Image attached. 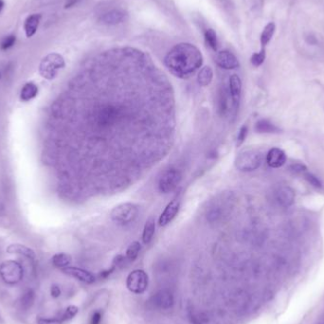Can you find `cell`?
I'll list each match as a JSON object with an SVG mask.
<instances>
[{
  "label": "cell",
  "instance_id": "obj_1",
  "mask_svg": "<svg viewBox=\"0 0 324 324\" xmlns=\"http://www.w3.org/2000/svg\"><path fill=\"white\" fill-rule=\"evenodd\" d=\"M164 65L175 77L189 79L202 67L203 55L194 45L180 43L169 50Z\"/></svg>",
  "mask_w": 324,
  "mask_h": 324
},
{
  "label": "cell",
  "instance_id": "obj_2",
  "mask_svg": "<svg viewBox=\"0 0 324 324\" xmlns=\"http://www.w3.org/2000/svg\"><path fill=\"white\" fill-rule=\"evenodd\" d=\"M65 66L66 62L64 57L57 52H52L41 60L39 65V73L44 79L51 81L56 78L58 72L64 69Z\"/></svg>",
  "mask_w": 324,
  "mask_h": 324
},
{
  "label": "cell",
  "instance_id": "obj_3",
  "mask_svg": "<svg viewBox=\"0 0 324 324\" xmlns=\"http://www.w3.org/2000/svg\"><path fill=\"white\" fill-rule=\"evenodd\" d=\"M234 164L241 172L255 171L262 164V155L255 149H245L237 155Z\"/></svg>",
  "mask_w": 324,
  "mask_h": 324
},
{
  "label": "cell",
  "instance_id": "obj_4",
  "mask_svg": "<svg viewBox=\"0 0 324 324\" xmlns=\"http://www.w3.org/2000/svg\"><path fill=\"white\" fill-rule=\"evenodd\" d=\"M139 207L134 203L126 202L116 206L111 211V219L119 225H128L139 216Z\"/></svg>",
  "mask_w": 324,
  "mask_h": 324
},
{
  "label": "cell",
  "instance_id": "obj_5",
  "mask_svg": "<svg viewBox=\"0 0 324 324\" xmlns=\"http://www.w3.org/2000/svg\"><path fill=\"white\" fill-rule=\"evenodd\" d=\"M0 276L8 285H16L23 280V266L16 261H6L0 264Z\"/></svg>",
  "mask_w": 324,
  "mask_h": 324
},
{
  "label": "cell",
  "instance_id": "obj_6",
  "mask_svg": "<svg viewBox=\"0 0 324 324\" xmlns=\"http://www.w3.org/2000/svg\"><path fill=\"white\" fill-rule=\"evenodd\" d=\"M182 180V173L181 171L177 168H171L163 172L161 177L158 180V190L159 192L168 194L170 192H174L180 181Z\"/></svg>",
  "mask_w": 324,
  "mask_h": 324
},
{
  "label": "cell",
  "instance_id": "obj_7",
  "mask_svg": "<svg viewBox=\"0 0 324 324\" xmlns=\"http://www.w3.org/2000/svg\"><path fill=\"white\" fill-rule=\"evenodd\" d=\"M149 285V277L142 269H136L132 271L126 279V287L134 294H143Z\"/></svg>",
  "mask_w": 324,
  "mask_h": 324
},
{
  "label": "cell",
  "instance_id": "obj_8",
  "mask_svg": "<svg viewBox=\"0 0 324 324\" xmlns=\"http://www.w3.org/2000/svg\"><path fill=\"white\" fill-rule=\"evenodd\" d=\"M180 208V198H175L171 202H169L161 216L158 219V225L160 227H166L178 216Z\"/></svg>",
  "mask_w": 324,
  "mask_h": 324
},
{
  "label": "cell",
  "instance_id": "obj_9",
  "mask_svg": "<svg viewBox=\"0 0 324 324\" xmlns=\"http://www.w3.org/2000/svg\"><path fill=\"white\" fill-rule=\"evenodd\" d=\"M216 62L218 67L223 70H235L240 66L237 57L229 50H222L217 53Z\"/></svg>",
  "mask_w": 324,
  "mask_h": 324
},
{
  "label": "cell",
  "instance_id": "obj_10",
  "mask_svg": "<svg viewBox=\"0 0 324 324\" xmlns=\"http://www.w3.org/2000/svg\"><path fill=\"white\" fill-rule=\"evenodd\" d=\"M128 17L127 12L120 9H114L109 12H105L100 16L99 21L102 24L119 25L123 23Z\"/></svg>",
  "mask_w": 324,
  "mask_h": 324
},
{
  "label": "cell",
  "instance_id": "obj_11",
  "mask_svg": "<svg viewBox=\"0 0 324 324\" xmlns=\"http://www.w3.org/2000/svg\"><path fill=\"white\" fill-rule=\"evenodd\" d=\"M63 272L69 276L73 277L85 284H93L96 281V277L94 276L90 271L85 270L79 267L68 266L62 269Z\"/></svg>",
  "mask_w": 324,
  "mask_h": 324
},
{
  "label": "cell",
  "instance_id": "obj_12",
  "mask_svg": "<svg viewBox=\"0 0 324 324\" xmlns=\"http://www.w3.org/2000/svg\"><path fill=\"white\" fill-rule=\"evenodd\" d=\"M241 93H242V82L240 77L236 74H233L229 77V94L233 103L235 109L238 108L240 103Z\"/></svg>",
  "mask_w": 324,
  "mask_h": 324
},
{
  "label": "cell",
  "instance_id": "obj_13",
  "mask_svg": "<svg viewBox=\"0 0 324 324\" xmlns=\"http://www.w3.org/2000/svg\"><path fill=\"white\" fill-rule=\"evenodd\" d=\"M287 161V156L285 152L279 148H272L269 150L266 156V162L271 168H280L285 165Z\"/></svg>",
  "mask_w": 324,
  "mask_h": 324
},
{
  "label": "cell",
  "instance_id": "obj_14",
  "mask_svg": "<svg viewBox=\"0 0 324 324\" xmlns=\"http://www.w3.org/2000/svg\"><path fill=\"white\" fill-rule=\"evenodd\" d=\"M295 192L287 186L280 187L276 192V199L279 204L285 208H288L295 202Z\"/></svg>",
  "mask_w": 324,
  "mask_h": 324
},
{
  "label": "cell",
  "instance_id": "obj_15",
  "mask_svg": "<svg viewBox=\"0 0 324 324\" xmlns=\"http://www.w3.org/2000/svg\"><path fill=\"white\" fill-rule=\"evenodd\" d=\"M41 19H42V15L40 13L31 14L26 18L24 22V31L27 38H32L36 35L41 22Z\"/></svg>",
  "mask_w": 324,
  "mask_h": 324
},
{
  "label": "cell",
  "instance_id": "obj_16",
  "mask_svg": "<svg viewBox=\"0 0 324 324\" xmlns=\"http://www.w3.org/2000/svg\"><path fill=\"white\" fill-rule=\"evenodd\" d=\"M153 302L161 309H169L174 304V297L168 291L162 290L153 297Z\"/></svg>",
  "mask_w": 324,
  "mask_h": 324
},
{
  "label": "cell",
  "instance_id": "obj_17",
  "mask_svg": "<svg viewBox=\"0 0 324 324\" xmlns=\"http://www.w3.org/2000/svg\"><path fill=\"white\" fill-rule=\"evenodd\" d=\"M39 92L38 85L33 83L29 82L22 86V89L20 91V100L23 102H29L33 99H35Z\"/></svg>",
  "mask_w": 324,
  "mask_h": 324
},
{
  "label": "cell",
  "instance_id": "obj_18",
  "mask_svg": "<svg viewBox=\"0 0 324 324\" xmlns=\"http://www.w3.org/2000/svg\"><path fill=\"white\" fill-rule=\"evenodd\" d=\"M7 252H9L10 254L22 255L28 259H35V257H36V253L32 249L26 247L24 245H21V244L10 245L7 249Z\"/></svg>",
  "mask_w": 324,
  "mask_h": 324
},
{
  "label": "cell",
  "instance_id": "obj_19",
  "mask_svg": "<svg viewBox=\"0 0 324 324\" xmlns=\"http://www.w3.org/2000/svg\"><path fill=\"white\" fill-rule=\"evenodd\" d=\"M214 79V71L210 66L201 68L197 74V83L200 86H208Z\"/></svg>",
  "mask_w": 324,
  "mask_h": 324
},
{
  "label": "cell",
  "instance_id": "obj_20",
  "mask_svg": "<svg viewBox=\"0 0 324 324\" xmlns=\"http://www.w3.org/2000/svg\"><path fill=\"white\" fill-rule=\"evenodd\" d=\"M155 232H156V220L154 217H151L147 220L143 231V242L145 245L149 244L153 240Z\"/></svg>",
  "mask_w": 324,
  "mask_h": 324
},
{
  "label": "cell",
  "instance_id": "obj_21",
  "mask_svg": "<svg viewBox=\"0 0 324 324\" xmlns=\"http://www.w3.org/2000/svg\"><path fill=\"white\" fill-rule=\"evenodd\" d=\"M255 130L258 133H265V134H274L280 132V128L274 123L268 120H259L255 125Z\"/></svg>",
  "mask_w": 324,
  "mask_h": 324
},
{
  "label": "cell",
  "instance_id": "obj_22",
  "mask_svg": "<svg viewBox=\"0 0 324 324\" xmlns=\"http://www.w3.org/2000/svg\"><path fill=\"white\" fill-rule=\"evenodd\" d=\"M204 39L207 46L214 51H217L219 48V41L216 31L212 28L207 29L204 32Z\"/></svg>",
  "mask_w": 324,
  "mask_h": 324
},
{
  "label": "cell",
  "instance_id": "obj_23",
  "mask_svg": "<svg viewBox=\"0 0 324 324\" xmlns=\"http://www.w3.org/2000/svg\"><path fill=\"white\" fill-rule=\"evenodd\" d=\"M275 30H276V25L274 22H269L264 27V31L261 35V44L263 48H265V46H267L268 43L271 41L272 37L275 34Z\"/></svg>",
  "mask_w": 324,
  "mask_h": 324
},
{
  "label": "cell",
  "instance_id": "obj_24",
  "mask_svg": "<svg viewBox=\"0 0 324 324\" xmlns=\"http://www.w3.org/2000/svg\"><path fill=\"white\" fill-rule=\"evenodd\" d=\"M51 262L55 267L64 269L70 266V264L72 263V257L66 253H58L52 257Z\"/></svg>",
  "mask_w": 324,
  "mask_h": 324
},
{
  "label": "cell",
  "instance_id": "obj_25",
  "mask_svg": "<svg viewBox=\"0 0 324 324\" xmlns=\"http://www.w3.org/2000/svg\"><path fill=\"white\" fill-rule=\"evenodd\" d=\"M141 250H142V245L140 244V242L138 241L132 242L126 251V255H125L126 260L128 262H134L138 258Z\"/></svg>",
  "mask_w": 324,
  "mask_h": 324
},
{
  "label": "cell",
  "instance_id": "obj_26",
  "mask_svg": "<svg viewBox=\"0 0 324 324\" xmlns=\"http://www.w3.org/2000/svg\"><path fill=\"white\" fill-rule=\"evenodd\" d=\"M34 302H35V293L33 292V290L26 291L20 300L21 307L25 310H28L33 306Z\"/></svg>",
  "mask_w": 324,
  "mask_h": 324
},
{
  "label": "cell",
  "instance_id": "obj_27",
  "mask_svg": "<svg viewBox=\"0 0 324 324\" xmlns=\"http://www.w3.org/2000/svg\"><path fill=\"white\" fill-rule=\"evenodd\" d=\"M265 57H266L265 48H263L261 49V51L252 54L251 63L254 67H260L261 65H263V63L265 60Z\"/></svg>",
  "mask_w": 324,
  "mask_h": 324
},
{
  "label": "cell",
  "instance_id": "obj_28",
  "mask_svg": "<svg viewBox=\"0 0 324 324\" xmlns=\"http://www.w3.org/2000/svg\"><path fill=\"white\" fill-rule=\"evenodd\" d=\"M79 312V308L75 305H71L68 308H66V310L62 314L60 320L62 322H66V321H70L73 319L77 314Z\"/></svg>",
  "mask_w": 324,
  "mask_h": 324
},
{
  "label": "cell",
  "instance_id": "obj_29",
  "mask_svg": "<svg viewBox=\"0 0 324 324\" xmlns=\"http://www.w3.org/2000/svg\"><path fill=\"white\" fill-rule=\"evenodd\" d=\"M16 42V36L14 35H10L4 37L0 43V48L2 50H8L14 46Z\"/></svg>",
  "mask_w": 324,
  "mask_h": 324
},
{
  "label": "cell",
  "instance_id": "obj_30",
  "mask_svg": "<svg viewBox=\"0 0 324 324\" xmlns=\"http://www.w3.org/2000/svg\"><path fill=\"white\" fill-rule=\"evenodd\" d=\"M304 178L310 185H312L313 187H315L317 189H321L323 187V184H322L321 180H319L315 175H313L311 173H305Z\"/></svg>",
  "mask_w": 324,
  "mask_h": 324
},
{
  "label": "cell",
  "instance_id": "obj_31",
  "mask_svg": "<svg viewBox=\"0 0 324 324\" xmlns=\"http://www.w3.org/2000/svg\"><path fill=\"white\" fill-rule=\"evenodd\" d=\"M248 132H249V128H248V126L245 124V125H243L242 127L240 128V130H239V132H238V135H237V146L239 147L240 145H242L243 144V143L245 142V140H246V138H247V136H248Z\"/></svg>",
  "mask_w": 324,
  "mask_h": 324
},
{
  "label": "cell",
  "instance_id": "obj_32",
  "mask_svg": "<svg viewBox=\"0 0 324 324\" xmlns=\"http://www.w3.org/2000/svg\"><path fill=\"white\" fill-rule=\"evenodd\" d=\"M103 320V313L99 310L94 311L90 318V324H101Z\"/></svg>",
  "mask_w": 324,
  "mask_h": 324
},
{
  "label": "cell",
  "instance_id": "obj_33",
  "mask_svg": "<svg viewBox=\"0 0 324 324\" xmlns=\"http://www.w3.org/2000/svg\"><path fill=\"white\" fill-rule=\"evenodd\" d=\"M63 322L60 319H39L37 324H62Z\"/></svg>",
  "mask_w": 324,
  "mask_h": 324
},
{
  "label": "cell",
  "instance_id": "obj_34",
  "mask_svg": "<svg viewBox=\"0 0 324 324\" xmlns=\"http://www.w3.org/2000/svg\"><path fill=\"white\" fill-rule=\"evenodd\" d=\"M290 170L294 173H303V172H306V166L304 164H301V163H295V164H292L290 166Z\"/></svg>",
  "mask_w": 324,
  "mask_h": 324
},
{
  "label": "cell",
  "instance_id": "obj_35",
  "mask_svg": "<svg viewBox=\"0 0 324 324\" xmlns=\"http://www.w3.org/2000/svg\"><path fill=\"white\" fill-rule=\"evenodd\" d=\"M116 268H117V266H116L115 264H113L110 268H108L107 270L102 271V272L99 274V278H100V279H107L108 277L110 276V275L115 271Z\"/></svg>",
  "mask_w": 324,
  "mask_h": 324
},
{
  "label": "cell",
  "instance_id": "obj_36",
  "mask_svg": "<svg viewBox=\"0 0 324 324\" xmlns=\"http://www.w3.org/2000/svg\"><path fill=\"white\" fill-rule=\"evenodd\" d=\"M50 293H51V296L53 298H59L61 296V289L57 285H53L51 287V290H50Z\"/></svg>",
  "mask_w": 324,
  "mask_h": 324
},
{
  "label": "cell",
  "instance_id": "obj_37",
  "mask_svg": "<svg viewBox=\"0 0 324 324\" xmlns=\"http://www.w3.org/2000/svg\"><path fill=\"white\" fill-rule=\"evenodd\" d=\"M4 7H5V2H4V0H0V12L3 11Z\"/></svg>",
  "mask_w": 324,
  "mask_h": 324
}]
</instances>
